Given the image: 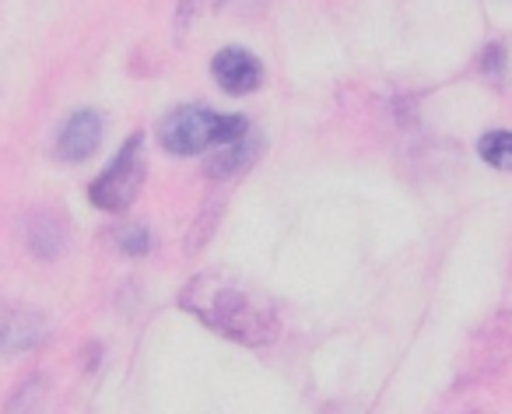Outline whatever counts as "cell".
<instances>
[{
    "mask_svg": "<svg viewBox=\"0 0 512 414\" xmlns=\"http://www.w3.org/2000/svg\"><path fill=\"white\" fill-rule=\"evenodd\" d=\"M113 239H116V246H120L123 253H130V257H141V253L151 250L148 229H144V225H137V222H123L120 229L113 232Z\"/></svg>",
    "mask_w": 512,
    "mask_h": 414,
    "instance_id": "cell-10",
    "label": "cell"
},
{
    "mask_svg": "<svg viewBox=\"0 0 512 414\" xmlns=\"http://www.w3.org/2000/svg\"><path fill=\"white\" fill-rule=\"evenodd\" d=\"M179 309L197 316L207 330L246 348H267L278 341V309L264 292H256L228 271H200L179 292Z\"/></svg>",
    "mask_w": 512,
    "mask_h": 414,
    "instance_id": "cell-1",
    "label": "cell"
},
{
    "mask_svg": "<svg viewBox=\"0 0 512 414\" xmlns=\"http://www.w3.org/2000/svg\"><path fill=\"white\" fill-rule=\"evenodd\" d=\"M60 229L53 225V218H32V232H29V246L32 253H39V257H57L60 253Z\"/></svg>",
    "mask_w": 512,
    "mask_h": 414,
    "instance_id": "cell-9",
    "label": "cell"
},
{
    "mask_svg": "<svg viewBox=\"0 0 512 414\" xmlns=\"http://www.w3.org/2000/svg\"><path fill=\"white\" fill-rule=\"evenodd\" d=\"M225 0H179V11H176V22L183 25H193L200 15H211V11H218Z\"/></svg>",
    "mask_w": 512,
    "mask_h": 414,
    "instance_id": "cell-11",
    "label": "cell"
},
{
    "mask_svg": "<svg viewBox=\"0 0 512 414\" xmlns=\"http://www.w3.org/2000/svg\"><path fill=\"white\" fill-rule=\"evenodd\" d=\"M46 341V320L29 309H15L0 302V355H18Z\"/></svg>",
    "mask_w": 512,
    "mask_h": 414,
    "instance_id": "cell-5",
    "label": "cell"
},
{
    "mask_svg": "<svg viewBox=\"0 0 512 414\" xmlns=\"http://www.w3.org/2000/svg\"><path fill=\"white\" fill-rule=\"evenodd\" d=\"M102 141V120L92 109H78L71 120L64 123L57 137V158L60 162H85Z\"/></svg>",
    "mask_w": 512,
    "mask_h": 414,
    "instance_id": "cell-6",
    "label": "cell"
},
{
    "mask_svg": "<svg viewBox=\"0 0 512 414\" xmlns=\"http://www.w3.org/2000/svg\"><path fill=\"white\" fill-rule=\"evenodd\" d=\"M211 74L221 85V92L228 95H249L264 85V64L242 46H225V50L214 53Z\"/></svg>",
    "mask_w": 512,
    "mask_h": 414,
    "instance_id": "cell-4",
    "label": "cell"
},
{
    "mask_svg": "<svg viewBox=\"0 0 512 414\" xmlns=\"http://www.w3.org/2000/svg\"><path fill=\"white\" fill-rule=\"evenodd\" d=\"M256 155H260V137H256V130H246L239 141L225 144V151L207 158L204 172L211 179H232V176H239V172H246Z\"/></svg>",
    "mask_w": 512,
    "mask_h": 414,
    "instance_id": "cell-7",
    "label": "cell"
},
{
    "mask_svg": "<svg viewBox=\"0 0 512 414\" xmlns=\"http://www.w3.org/2000/svg\"><path fill=\"white\" fill-rule=\"evenodd\" d=\"M144 176H148V158H144V134H134L116 158L106 165L99 179H92L88 186V200H92L99 211H109V215H123L130 204L137 200V190H141Z\"/></svg>",
    "mask_w": 512,
    "mask_h": 414,
    "instance_id": "cell-3",
    "label": "cell"
},
{
    "mask_svg": "<svg viewBox=\"0 0 512 414\" xmlns=\"http://www.w3.org/2000/svg\"><path fill=\"white\" fill-rule=\"evenodd\" d=\"M477 151H481L484 162L495 165V169H509V162H512V134H509V130H488V134L477 141Z\"/></svg>",
    "mask_w": 512,
    "mask_h": 414,
    "instance_id": "cell-8",
    "label": "cell"
},
{
    "mask_svg": "<svg viewBox=\"0 0 512 414\" xmlns=\"http://www.w3.org/2000/svg\"><path fill=\"white\" fill-rule=\"evenodd\" d=\"M249 130L246 116L211 113L204 106H183L169 113L158 127V141L169 155H200L214 144H232Z\"/></svg>",
    "mask_w": 512,
    "mask_h": 414,
    "instance_id": "cell-2",
    "label": "cell"
},
{
    "mask_svg": "<svg viewBox=\"0 0 512 414\" xmlns=\"http://www.w3.org/2000/svg\"><path fill=\"white\" fill-rule=\"evenodd\" d=\"M43 386H46V379H43V376H32L29 383L22 386V393H18L15 400H8V414H25V411H32V397H36V393H43Z\"/></svg>",
    "mask_w": 512,
    "mask_h": 414,
    "instance_id": "cell-12",
    "label": "cell"
}]
</instances>
